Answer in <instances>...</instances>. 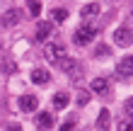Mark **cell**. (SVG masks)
Wrapping results in <instances>:
<instances>
[{"mask_svg": "<svg viewBox=\"0 0 133 131\" xmlns=\"http://www.w3.org/2000/svg\"><path fill=\"white\" fill-rule=\"evenodd\" d=\"M68 17V10H65V7H56V10H53V20H56V22H63Z\"/></svg>", "mask_w": 133, "mask_h": 131, "instance_id": "cell-15", "label": "cell"}, {"mask_svg": "<svg viewBox=\"0 0 133 131\" xmlns=\"http://www.w3.org/2000/svg\"><path fill=\"white\" fill-rule=\"evenodd\" d=\"M7 131H22V129H19V124H10V126H7Z\"/></svg>", "mask_w": 133, "mask_h": 131, "instance_id": "cell-22", "label": "cell"}, {"mask_svg": "<svg viewBox=\"0 0 133 131\" xmlns=\"http://www.w3.org/2000/svg\"><path fill=\"white\" fill-rule=\"evenodd\" d=\"M114 41L119 44V46H128V44L133 41L131 29H128V27H119V29H114Z\"/></svg>", "mask_w": 133, "mask_h": 131, "instance_id": "cell-4", "label": "cell"}, {"mask_svg": "<svg viewBox=\"0 0 133 131\" xmlns=\"http://www.w3.org/2000/svg\"><path fill=\"white\" fill-rule=\"evenodd\" d=\"M97 36V29L95 27H90V24H82V27H77L75 29V34H73V41L77 46H87L92 39Z\"/></svg>", "mask_w": 133, "mask_h": 131, "instance_id": "cell-1", "label": "cell"}, {"mask_svg": "<svg viewBox=\"0 0 133 131\" xmlns=\"http://www.w3.org/2000/svg\"><path fill=\"white\" fill-rule=\"evenodd\" d=\"M87 102V92H80V95H77V104H85Z\"/></svg>", "mask_w": 133, "mask_h": 131, "instance_id": "cell-21", "label": "cell"}, {"mask_svg": "<svg viewBox=\"0 0 133 131\" xmlns=\"http://www.w3.org/2000/svg\"><path fill=\"white\" fill-rule=\"evenodd\" d=\"M109 53H111V49H109L107 44H99L97 51H95V56H97V58H104V56H109Z\"/></svg>", "mask_w": 133, "mask_h": 131, "instance_id": "cell-16", "label": "cell"}, {"mask_svg": "<svg viewBox=\"0 0 133 131\" xmlns=\"http://www.w3.org/2000/svg\"><path fill=\"white\" fill-rule=\"evenodd\" d=\"M116 75H119V78H123V75H133V56H123L119 61V71H116Z\"/></svg>", "mask_w": 133, "mask_h": 131, "instance_id": "cell-5", "label": "cell"}, {"mask_svg": "<svg viewBox=\"0 0 133 131\" xmlns=\"http://www.w3.org/2000/svg\"><path fill=\"white\" fill-rule=\"evenodd\" d=\"M68 102H70V99H68V95H65V92H58V95L53 97V107H56V109H65V107H68Z\"/></svg>", "mask_w": 133, "mask_h": 131, "instance_id": "cell-13", "label": "cell"}, {"mask_svg": "<svg viewBox=\"0 0 133 131\" xmlns=\"http://www.w3.org/2000/svg\"><path fill=\"white\" fill-rule=\"evenodd\" d=\"M19 17H22V15H19V10H17V7H10V10H5V15L0 17V24L10 29V27H15V24L19 22Z\"/></svg>", "mask_w": 133, "mask_h": 131, "instance_id": "cell-3", "label": "cell"}, {"mask_svg": "<svg viewBox=\"0 0 133 131\" xmlns=\"http://www.w3.org/2000/svg\"><path fill=\"white\" fill-rule=\"evenodd\" d=\"M51 32H53V24H51V22H39V24H36V39L39 41H46L51 36Z\"/></svg>", "mask_w": 133, "mask_h": 131, "instance_id": "cell-8", "label": "cell"}, {"mask_svg": "<svg viewBox=\"0 0 133 131\" xmlns=\"http://www.w3.org/2000/svg\"><path fill=\"white\" fill-rule=\"evenodd\" d=\"M46 58H49L51 63H61V61L65 58V46L63 44H49L46 46Z\"/></svg>", "mask_w": 133, "mask_h": 131, "instance_id": "cell-2", "label": "cell"}, {"mask_svg": "<svg viewBox=\"0 0 133 131\" xmlns=\"http://www.w3.org/2000/svg\"><path fill=\"white\" fill-rule=\"evenodd\" d=\"M90 88H92V92H95V95H104L107 88H109V83H107L104 78H95V80L90 83Z\"/></svg>", "mask_w": 133, "mask_h": 131, "instance_id": "cell-11", "label": "cell"}, {"mask_svg": "<svg viewBox=\"0 0 133 131\" xmlns=\"http://www.w3.org/2000/svg\"><path fill=\"white\" fill-rule=\"evenodd\" d=\"M109 124H111V114H109V109H102L99 112V119H97V129L99 131H107Z\"/></svg>", "mask_w": 133, "mask_h": 131, "instance_id": "cell-10", "label": "cell"}, {"mask_svg": "<svg viewBox=\"0 0 133 131\" xmlns=\"http://www.w3.org/2000/svg\"><path fill=\"white\" fill-rule=\"evenodd\" d=\"M51 80V75L46 68H32V83H36V85H46V83Z\"/></svg>", "mask_w": 133, "mask_h": 131, "instance_id": "cell-7", "label": "cell"}, {"mask_svg": "<svg viewBox=\"0 0 133 131\" xmlns=\"http://www.w3.org/2000/svg\"><path fill=\"white\" fill-rule=\"evenodd\" d=\"M123 109H126V114H128V117H133V97H128L126 102H123Z\"/></svg>", "mask_w": 133, "mask_h": 131, "instance_id": "cell-19", "label": "cell"}, {"mask_svg": "<svg viewBox=\"0 0 133 131\" xmlns=\"http://www.w3.org/2000/svg\"><path fill=\"white\" fill-rule=\"evenodd\" d=\"M0 68H3V73H15L17 71V68H15V61H10L7 56L0 58Z\"/></svg>", "mask_w": 133, "mask_h": 131, "instance_id": "cell-14", "label": "cell"}, {"mask_svg": "<svg viewBox=\"0 0 133 131\" xmlns=\"http://www.w3.org/2000/svg\"><path fill=\"white\" fill-rule=\"evenodd\" d=\"M80 15H82L85 20H87V17H95V15H99V5H97V3H87V5L80 10Z\"/></svg>", "mask_w": 133, "mask_h": 131, "instance_id": "cell-12", "label": "cell"}, {"mask_svg": "<svg viewBox=\"0 0 133 131\" xmlns=\"http://www.w3.org/2000/svg\"><path fill=\"white\" fill-rule=\"evenodd\" d=\"M27 7H29V15H32V17H36V15L41 12V3H36V0H34V3H29Z\"/></svg>", "mask_w": 133, "mask_h": 131, "instance_id": "cell-17", "label": "cell"}, {"mask_svg": "<svg viewBox=\"0 0 133 131\" xmlns=\"http://www.w3.org/2000/svg\"><path fill=\"white\" fill-rule=\"evenodd\" d=\"M36 107H39V99L34 95H22L19 97V109L22 112H34Z\"/></svg>", "mask_w": 133, "mask_h": 131, "instance_id": "cell-6", "label": "cell"}, {"mask_svg": "<svg viewBox=\"0 0 133 131\" xmlns=\"http://www.w3.org/2000/svg\"><path fill=\"white\" fill-rule=\"evenodd\" d=\"M36 126L41 129V131L51 129V126H53V114H51V112H41V114L36 117Z\"/></svg>", "mask_w": 133, "mask_h": 131, "instance_id": "cell-9", "label": "cell"}, {"mask_svg": "<svg viewBox=\"0 0 133 131\" xmlns=\"http://www.w3.org/2000/svg\"><path fill=\"white\" fill-rule=\"evenodd\" d=\"M119 131H133V119H123L119 124Z\"/></svg>", "mask_w": 133, "mask_h": 131, "instance_id": "cell-18", "label": "cell"}, {"mask_svg": "<svg viewBox=\"0 0 133 131\" xmlns=\"http://www.w3.org/2000/svg\"><path fill=\"white\" fill-rule=\"evenodd\" d=\"M73 124H75V117H70L63 126H61V131H73Z\"/></svg>", "mask_w": 133, "mask_h": 131, "instance_id": "cell-20", "label": "cell"}]
</instances>
